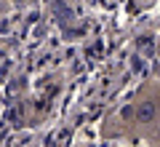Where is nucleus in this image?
I'll return each mask as SVG.
<instances>
[{
  "instance_id": "f257e3e1",
  "label": "nucleus",
  "mask_w": 160,
  "mask_h": 147,
  "mask_svg": "<svg viewBox=\"0 0 160 147\" xmlns=\"http://www.w3.org/2000/svg\"><path fill=\"white\" fill-rule=\"evenodd\" d=\"M155 118H158V104L152 99L136 102V118H133V123H152Z\"/></svg>"
},
{
  "instance_id": "f03ea898",
  "label": "nucleus",
  "mask_w": 160,
  "mask_h": 147,
  "mask_svg": "<svg viewBox=\"0 0 160 147\" xmlns=\"http://www.w3.org/2000/svg\"><path fill=\"white\" fill-rule=\"evenodd\" d=\"M120 118H123V120H133V118H136V102L126 104V107L120 110Z\"/></svg>"
},
{
  "instance_id": "7ed1b4c3",
  "label": "nucleus",
  "mask_w": 160,
  "mask_h": 147,
  "mask_svg": "<svg viewBox=\"0 0 160 147\" xmlns=\"http://www.w3.org/2000/svg\"><path fill=\"white\" fill-rule=\"evenodd\" d=\"M155 136H158V139H160V123L155 126Z\"/></svg>"
}]
</instances>
